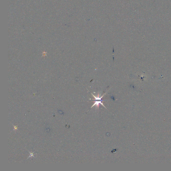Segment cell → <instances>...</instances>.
Here are the masks:
<instances>
[{
    "instance_id": "6da1fadb",
    "label": "cell",
    "mask_w": 171,
    "mask_h": 171,
    "mask_svg": "<svg viewBox=\"0 0 171 171\" xmlns=\"http://www.w3.org/2000/svg\"><path fill=\"white\" fill-rule=\"evenodd\" d=\"M106 93H105L103 95V96L100 97L99 93H98V96L96 97L94 96V95L92 94V93H91V94L93 95L94 98V99H92V100H95L94 104L92 106L91 108L93 107L94 106H96V107L98 109H99V106L101 104L106 109V107H105L104 105H103V103H102V101H105V100H102V99L103 96H104V95L106 94Z\"/></svg>"
}]
</instances>
